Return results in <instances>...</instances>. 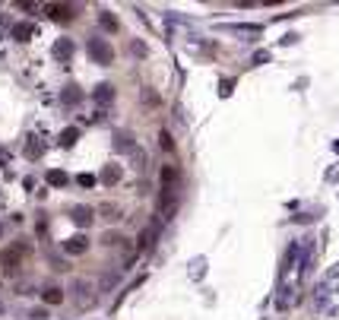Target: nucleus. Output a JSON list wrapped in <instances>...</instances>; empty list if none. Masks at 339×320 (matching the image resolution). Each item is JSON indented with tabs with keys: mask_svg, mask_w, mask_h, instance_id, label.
<instances>
[{
	"mask_svg": "<svg viewBox=\"0 0 339 320\" xmlns=\"http://www.w3.org/2000/svg\"><path fill=\"white\" fill-rule=\"evenodd\" d=\"M26 251H29V247H26V244L19 241V244H13V247H7V251L0 254V266H4V272H7V276H13V272L19 269V257L26 254Z\"/></svg>",
	"mask_w": 339,
	"mask_h": 320,
	"instance_id": "nucleus-1",
	"label": "nucleus"
},
{
	"mask_svg": "<svg viewBox=\"0 0 339 320\" xmlns=\"http://www.w3.org/2000/svg\"><path fill=\"white\" fill-rule=\"evenodd\" d=\"M89 54H92V61L102 64V67H111L114 64V51H111V44L105 38H92L89 41Z\"/></svg>",
	"mask_w": 339,
	"mask_h": 320,
	"instance_id": "nucleus-2",
	"label": "nucleus"
},
{
	"mask_svg": "<svg viewBox=\"0 0 339 320\" xmlns=\"http://www.w3.org/2000/svg\"><path fill=\"white\" fill-rule=\"evenodd\" d=\"M44 13H48L51 19H57V22H67V19L76 16V7H70V4H48V7H44Z\"/></svg>",
	"mask_w": 339,
	"mask_h": 320,
	"instance_id": "nucleus-3",
	"label": "nucleus"
},
{
	"mask_svg": "<svg viewBox=\"0 0 339 320\" xmlns=\"http://www.w3.org/2000/svg\"><path fill=\"white\" fill-rule=\"evenodd\" d=\"M64 251L67 254H86L89 251V238H86V235H73V238L64 241Z\"/></svg>",
	"mask_w": 339,
	"mask_h": 320,
	"instance_id": "nucleus-4",
	"label": "nucleus"
},
{
	"mask_svg": "<svg viewBox=\"0 0 339 320\" xmlns=\"http://www.w3.org/2000/svg\"><path fill=\"white\" fill-rule=\"evenodd\" d=\"M73 222L83 225V228H86V225H92V209L89 206H76L73 209Z\"/></svg>",
	"mask_w": 339,
	"mask_h": 320,
	"instance_id": "nucleus-5",
	"label": "nucleus"
},
{
	"mask_svg": "<svg viewBox=\"0 0 339 320\" xmlns=\"http://www.w3.org/2000/svg\"><path fill=\"white\" fill-rule=\"evenodd\" d=\"M41 298H44V304H61V301H64V292L57 289V286H51V289L41 292Z\"/></svg>",
	"mask_w": 339,
	"mask_h": 320,
	"instance_id": "nucleus-6",
	"label": "nucleus"
},
{
	"mask_svg": "<svg viewBox=\"0 0 339 320\" xmlns=\"http://www.w3.org/2000/svg\"><path fill=\"white\" fill-rule=\"evenodd\" d=\"M102 181L105 184H118L121 181V168H118V165H108V168L102 171Z\"/></svg>",
	"mask_w": 339,
	"mask_h": 320,
	"instance_id": "nucleus-7",
	"label": "nucleus"
},
{
	"mask_svg": "<svg viewBox=\"0 0 339 320\" xmlns=\"http://www.w3.org/2000/svg\"><path fill=\"white\" fill-rule=\"evenodd\" d=\"M111 99H114V89L108 86V82H105V86H99V89H95V102H105V105H108Z\"/></svg>",
	"mask_w": 339,
	"mask_h": 320,
	"instance_id": "nucleus-8",
	"label": "nucleus"
},
{
	"mask_svg": "<svg viewBox=\"0 0 339 320\" xmlns=\"http://www.w3.org/2000/svg\"><path fill=\"white\" fill-rule=\"evenodd\" d=\"M76 140H79V130H76V127H70V130H64V133H61V143H64V146H73Z\"/></svg>",
	"mask_w": 339,
	"mask_h": 320,
	"instance_id": "nucleus-9",
	"label": "nucleus"
},
{
	"mask_svg": "<svg viewBox=\"0 0 339 320\" xmlns=\"http://www.w3.org/2000/svg\"><path fill=\"white\" fill-rule=\"evenodd\" d=\"M54 54H57V57H70V54H73V44H70L67 38L57 41V44H54Z\"/></svg>",
	"mask_w": 339,
	"mask_h": 320,
	"instance_id": "nucleus-10",
	"label": "nucleus"
},
{
	"mask_svg": "<svg viewBox=\"0 0 339 320\" xmlns=\"http://www.w3.org/2000/svg\"><path fill=\"white\" fill-rule=\"evenodd\" d=\"M70 181V177L64 174V171H48V184H54V187H64Z\"/></svg>",
	"mask_w": 339,
	"mask_h": 320,
	"instance_id": "nucleus-11",
	"label": "nucleus"
},
{
	"mask_svg": "<svg viewBox=\"0 0 339 320\" xmlns=\"http://www.w3.org/2000/svg\"><path fill=\"white\" fill-rule=\"evenodd\" d=\"M99 19H102V26L105 29H111V32H118V19H114L108 10H105V13H99Z\"/></svg>",
	"mask_w": 339,
	"mask_h": 320,
	"instance_id": "nucleus-12",
	"label": "nucleus"
},
{
	"mask_svg": "<svg viewBox=\"0 0 339 320\" xmlns=\"http://www.w3.org/2000/svg\"><path fill=\"white\" fill-rule=\"evenodd\" d=\"M99 212H105V219H121V209L118 206H111V203H105V206H99Z\"/></svg>",
	"mask_w": 339,
	"mask_h": 320,
	"instance_id": "nucleus-13",
	"label": "nucleus"
},
{
	"mask_svg": "<svg viewBox=\"0 0 339 320\" xmlns=\"http://www.w3.org/2000/svg\"><path fill=\"white\" fill-rule=\"evenodd\" d=\"M79 99H83V92H79L76 86H67V92H64V102H67V105H70V102H73V105H76Z\"/></svg>",
	"mask_w": 339,
	"mask_h": 320,
	"instance_id": "nucleus-14",
	"label": "nucleus"
},
{
	"mask_svg": "<svg viewBox=\"0 0 339 320\" xmlns=\"http://www.w3.org/2000/svg\"><path fill=\"white\" fill-rule=\"evenodd\" d=\"M159 140H162V149H165V152H171V149H174V140H171V133H168V130H162V133H159Z\"/></svg>",
	"mask_w": 339,
	"mask_h": 320,
	"instance_id": "nucleus-15",
	"label": "nucleus"
},
{
	"mask_svg": "<svg viewBox=\"0 0 339 320\" xmlns=\"http://www.w3.org/2000/svg\"><path fill=\"white\" fill-rule=\"evenodd\" d=\"M114 146L118 149H130V136L127 133H114Z\"/></svg>",
	"mask_w": 339,
	"mask_h": 320,
	"instance_id": "nucleus-16",
	"label": "nucleus"
},
{
	"mask_svg": "<svg viewBox=\"0 0 339 320\" xmlns=\"http://www.w3.org/2000/svg\"><path fill=\"white\" fill-rule=\"evenodd\" d=\"M13 35H16L19 41H26L29 35H32V26H16V29H13Z\"/></svg>",
	"mask_w": 339,
	"mask_h": 320,
	"instance_id": "nucleus-17",
	"label": "nucleus"
},
{
	"mask_svg": "<svg viewBox=\"0 0 339 320\" xmlns=\"http://www.w3.org/2000/svg\"><path fill=\"white\" fill-rule=\"evenodd\" d=\"M149 244H153V232H143L139 235V247H149Z\"/></svg>",
	"mask_w": 339,
	"mask_h": 320,
	"instance_id": "nucleus-18",
	"label": "nucleus"
},
{
	"mask_svg": "<svg viewBox=\"0 0 339 320\" xmlns=\"http://www.w3.org/2000/svg\"><path fill=\"white\" fill-rule=\"evenodd\" d=\"M79 184H83V187H95V177H92V174H79Z\"/></svg>",
	"mask_w": 339,
	"mask_h": 320,
	"instance_id": "nucleus-19",
	"label": "nucleus"
},
{
	"mask_svg": "<svg viewBox=\"0 0 339 320\" xmlns=\"http://www.w3.org/2000/svg\"><path fill=\"white\" fill-rule=\"evenodd\" d=\"M143 102H153V105H159V96H156V92H149V89H146V92H143Z\"/></svg>",
	"mask_w": 339,
	"mask_h": 320,
	"instance_id": "nucleus-20",
	"label": "nucleus"
}]
</instances>
